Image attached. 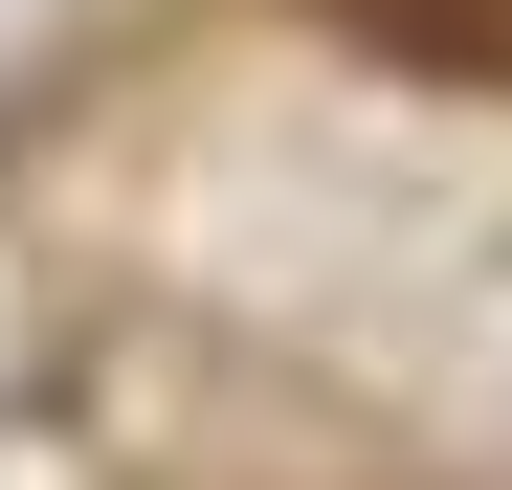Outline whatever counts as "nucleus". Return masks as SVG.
Masks as SVG:
<instances>
[{
    "label": "nucleus",
    "instance_id": "f257e3e1",
    "mask_svg": "<svg viewBox=\"0 0 512 490\" xmlns=\"http://www.w3.org/2000/svg\"><path fill=\"white\" fill-rule=\"evenodd\" d=\"M401 90H512V0H334Z\"/></svg>",
    "mask_w": 512,
    "mask_h": 490
}]
</instances>
